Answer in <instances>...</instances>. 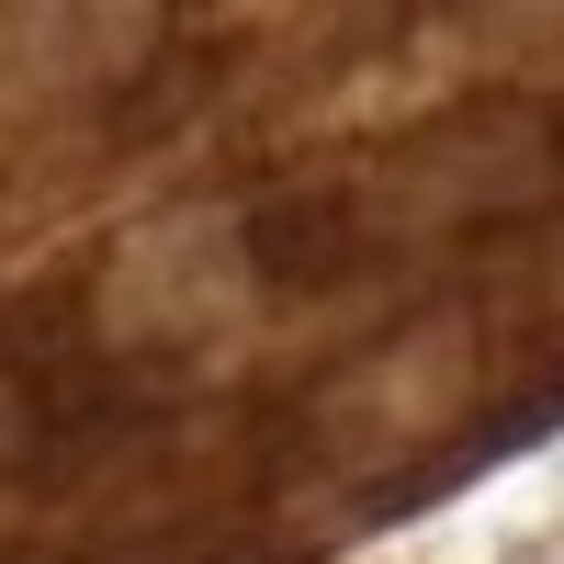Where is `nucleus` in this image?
<instances>
[{
  "mask_svg": "<svg viewBox=\"0 0 564 564\" xmlns=\"http://www.w3.org/2000/svg\"><path fill=\"white\" fill-rule=\"evenodd\" d=\"M520 564H564V531L553 542H520Z\"/></svg>",
  "mask_w": 564,
  "mask_h": 564,
  "instance_id": "1",
  "label": "nucleus"
}]
</instances>
